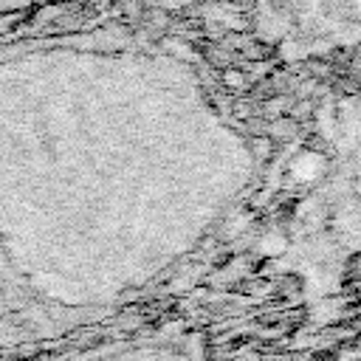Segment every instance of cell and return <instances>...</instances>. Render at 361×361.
<instances>
[{"label":"cell","instance_id":"6da1fadb","mask_svg":"<svg viewBox=\"0 0 361 361\" xmlns=\"http://www.w3.org/2000/svg\"><path fill=\"white\" fill-rule=\"evenodd\" d=\"M223 85L240 90V87H245V73L237 71V68H226V71H223Z\"/></svg>","mask_w":361,"mask_h":361}]
</instances>
